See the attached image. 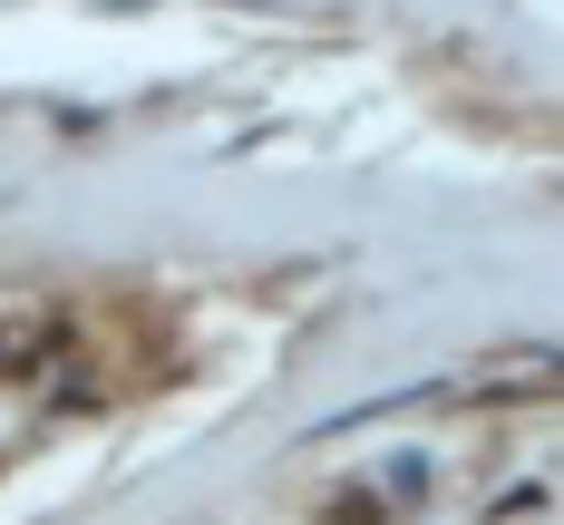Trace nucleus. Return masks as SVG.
Masks as SVG:
<instances>
[{"instance_id": "f257e3e1", "label": "nucleus", "mask_w": 564, "mask_h": 525, "mask_svg": "<svg viewBox=\"0 0 564 525\" xmlns=\"http://www.w3.org/2000/svg\"><path fill=\"white\" fill-rule=\"evenodd\" d=\"M58 341V321L40 311H0V380H20V370H40V350Z\"/></svg>"}]
</instances>
